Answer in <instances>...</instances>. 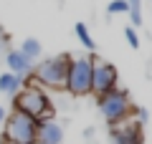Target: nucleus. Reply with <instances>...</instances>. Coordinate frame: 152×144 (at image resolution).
<instances>
[{
    "mask_svg": "<svg viewBox=\"0 0 152 144\" xmlns=\"http://www.w3.org/2000/svg\"><path fill=\"white\" fill-rule=\"evenodd\" d=\"M13 111H20V114H26V116H33L38 124L53 119V109H51L48 96H46L43 86H38L36 81H33V84H26L18 91V96H13Z\"/></svg>",
    "mask_w": 152,
    "mask_h": 144,
    "instance_id": "nucleus-1",
    "label": "nucleus"
},
{
    "mask_svg": "<svg viewBox=\"0 0 152 144\" xmlns=\"http://www.w3.org/2000/svg\"><path fill=\"white\" fill-rule=\"evenodd\" d=\"M69 53L48 56V58L38 61L33 68V81L38 86H48V89H66V76H69Z\"/></svg>",
    "mask_w": 152,
    "mask_h": 144,
    "instance_id": "nucleus-2",
    "label": "nucleus"
},
{
    "mask_svg": "<svg viewBox=\"0 0 152 144\" xmlns=\"http://www.w3.org/2000/svg\"><path fill=\"white\" fill-rule=\"evenodd\" d=\"M91 71L94 61L89 56H71L69 76H66V91L71 96H89L91 94Z\"/></svg>",
    "mask_w": 152,
    "mask_h": 144,
    "instance_id": "nucleus-3",
    "label": "nucleus"
},
{
    "mask_svg": "<svg viewBox=\"0 0 152 144\" xmlns=\"http://www.w3.org/2000/svg\"><path fill=\"white\" fill-rule=\"evenodd\" d=\"M3 139L15 142V144H36L38 142V121L20 111L8 114L5 124H3Z\"/></svg>",
    "mask_w": 152,
    "mask_h": 144,
    "instance_id": "nucleus-4",
    "label": "nucleus"
},
{
    "mask_svg": "<svg viewBox=\"0 0 152 144\" xmlns=\"http://www.w3.org/2000/svg\"><path fill=\"white\" fill-rule=\"evenodd\" d=\"M99 111H102L104 121H107L109 127L129 119V114H132L129 94H127L124 89H114V91H109V94L99 96Z\"/></svg>",
    "mask_w": 152,
    "mask_h": 144,
    "instance_id": "nucleus-5",
    "label": "nucleus"
},
{
    "mask_svg": "<svg viewBox=\"0 0 152 144\" xmlns=\"http://www.w3.org/2000/svg\"><path fill=\"white\" fill-rule=\"evenodd\" d=\"M91 61H94V71H91V94L96 96H104L109 91L117 89V81H119V73L109 61H104L102 56L91 53Z\"/></svg>",
    "mask_w": 152,
    "mask_h": 144,
    "instance_id": "nucleus-6",
    "label": "nucleus"
},
{
    "mask_svg": "<svg viewBox=\"0 0 152 144\" xmlns=\"http://www.w3.org/2000/svg\"><path fill=\"white\" fill-rule=\"evenodd\" d=\"M142 124L137 121H129V119H124V121L114 124L112 127V144H142Z\"/></svg>",
    "mask_w": 152,
    "mask_h": 144,
    "instance_id": "nucleus-7",
    "label": "nucleus"
},
{
    "mask_svg": "<svg viewBox=\"0 0 152 144\" xmlns=\"http://www.w3.org/2000/svg\"><path fill=\"white\" fill-rule=\"evenodd\" d=\"M5 63H8V71H10L13 76H18L23 84H26L28 79H33V68H36V63L28 61L18 48H10V51L5 53Z\"/></svg>",
    "mask_w": 152,
    "mask_h": 144,
    "instance_id": "nucleus-8",
    "label": "nucleus"
},
{
    "mask_svg": "<svg viewBox=\"0 0 152 144\" xmlns=\"http://www.w3.org/2000/svg\"><path fill=\"white\" fill-rule=\"evenodd\" d=\"M38 142L41 144H64V127L56 119L38 124Z\"/></svg>",
    "mask_w": 152,
    "mask_h": 144,
    "instance_id": "nucleus-9",
    "label": "nucleus"
},
{
    "mask_svg": "<svg viewBox=\"0 0 152 144\" xmlns=\"http://www.w3.org/2000/svg\"><path fill=\"white\" fill-rule=\"evenodd\" d=\"M23 86H26V84H23L18 76H13L10 71L0 73V94H5V96H18V91H20Z\"/></svg>",
    "mask_w": 152,
    "mask_h": 144,
    "instance_id": "nucleus-10",
    "label": "nucleus"
},
{
    "mask_svg": "<svg viewBox=\"0 0 152 144\" xmlns=\"http://www.w3.org/2000/svg\"><path fill=\"white\" fill-rule=\"evenodd\" d=\"M18 51H20L28 61H33V63H36V61L41 58V53H43V48H41V43H38V38H26Z\"/></svg>",
    "mask_w": 152,
    "mask_h": 144,
    "instance_id": "nucleus-11",
    "label": "nucleus"
},
{
    "mask_svg": "<svg viewBox=\"0 0 152 144\" xmlns=\"http://www.w3.org/2000/svg\"><path fill=\"white\" fill-rule=\"evenodd\" d=\"M74 33H76V38H79V41H81V46L86 48L89 53H94V51H96V43H94V38H91V33H89V28H86V23H76L74 25Z\"/></svg>",
    "mask_w": 152,
    "mask_h": 144,
    "instance_id": "nucleus-12",
    "label": "nucleus"
},
{
    "mask_svg": "<svg viewBox=\"0 0 152 144\" xmlns=\"http://www.w3.org/2000/svg\"><path fill=\"white\" fill-rule=\"evenodd\" d=\"M127 5H129V20H132V28H137V25H142V0H127Z\"/></svg>",
    "mask_w": 152,
    "mask_h": 144,
    "instance_id": "nucleus-13",
    "label": "nucleus"
},
{
    "mask_svg": "<svg viewBox=\"0 0 152 144\" xmlns=\"http://www.w3.org/2000/svg\"><path fill=\"white\" fill-rule=\"evenodd\" d=\"M107 13L109 15H124V13H129V5H127V0H112L107 5Z\"/></svg>",
    "mask_w": 152,
    "mask_h": 144,
    "instance_id": "nucleus-14",
    "label": "nucleus"
},
{
    "mask_svg": "<svg viewBox=\"0 0 152 144\" xmlns=\"http://www.w3.org/2000/svg\"><path fill=\"white\" fill-rule=\"evenodd\" d=\"M124 38H127V43H129L132 48H140V38H137V31H134L132 25L124 28Z\"/></svg>",
    "mask_w": 152,
    "mask_h": 144,
    "instance_id": "nucleus-15",
    "label": "nucleus"
},
{
    "mask_svg": "<svg viewBox=\"0 0 152 144\" xmlns=\"http://www.w3.org/2000/svg\"><path fill=\"white\" fill-rule=\"evenodd\" d=\"M3 48H5V53L10 51V48H8V36H5L3 31H0V51H3Z\"/></svg>",
    "mask_w": 152,
    "mask_h": 144,
    "instance_id": "nucleus-16",
    "label": "nucleus"
},
{
    "mask_svg": "<svg viewBox=\"0 0 152 144\" xmlns=\"http://www.w3.org/2000/svg\"><path fill=\"white\" fill-rule=\"evenodd\" d=\"M5 119H8V111L3 106H0V127H3V124H5Z\"/></svg>",
    "mask_w": 152,
    "mask_h": 144,
    "instance_id": "nucleus-17",
    "label": "nucleus"
},
{
    "mask_svg": "<svg viewBox=\"0 0 152 144\" xmlns=\"http://www.w3.org/2000/svg\"><path fill=\"white\" fill-rule=\"evenodd\" d=\"M0 144H15V142H8V139H3V142H0Z\"/></svg>",
    "mask_w": 152,
    "mask_h": 144,
    "instance_id": "nucleus-18",
    "label": "nucleus"
},
{
    "mask_svg": "<svg viewBox=\"0 0 152 144\" xmlns=\"http://www.w3.org/2000/svg\"><path fill=\"white\" fill-rule=\"evenodd\" d=\"M0 142H3V137H0Z\"/></svg>",
    "mask_w": 152,
    "mask_h": 144,
    "instance_id": "nucleus-19",
    "label": "nucleus"
},
{
    "mask_svg": "<svg viewBox=\"0 0 152 144\" xmlns=\"http://www.w3.org/2000/svg\"><path fill=\"white\" fill-rule=\"evenodd\" d=\"M36 144H41V142H36Z\"/></svg>",
    "mask_w": 152,
    "mask_h": 144,
    "instance_id": "nucleus-20",
    "label": "nucleus"
}]
</instances>
